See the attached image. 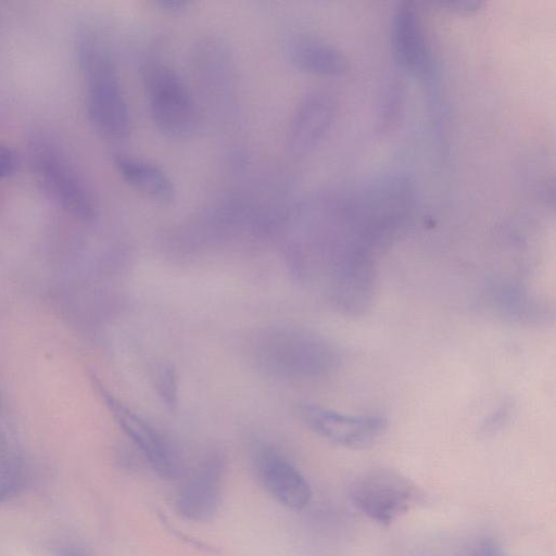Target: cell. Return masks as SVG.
Listing matches in <instances>:
<instances>
[{
	"label": "cell",
	"mask_w": 556,
	"mask_h": 556,
	"mask_svg": "<svg viewBox=\"0 0 556 556\" xmlns=\"http://www.w3.org/2000/svg\"><path fill=\"white\" fill-rule=\"evenodd\" d=\"M416 497V485L401 472L388 468L363 472L350 486L355 507L380 525H390L406 514Z\"/></svg>",
	"instance_id": "3957f363"
},
{
	"label": "cell",
	"mask_w": 556,
	"mask_h": 556,
	"mask_svg": "<svg viewBox=\"0 0 556 556\" xmlns=\"http://www.w3.org/2000/svg\"><path fill=\"white\" fill-rule=\"evenodd\" d=\"M293 65L306 73L336 76L345 72L346 58L334 47L312 39L296 41L290 50Z\"/></svg>",
	"instance_id": "7c38bea8"
},
{
	"label": "cell",
	"mask_w": 556,
	"mask_h": 556,
	"mask_svg": "<svg viewBox=\"0 0 556 556\" xmlns=\"http://www.w3.org/2000/svg\"><path fill=\"white\" fill-rule=\"evenodd\" d=\"M253 464L260 483L280 505L296 511L308 506L311 485L283 454L264 445L256 450Z\"/></svg>",
	"instance_id": "8992f818"
},
{
	"label": "cell",
	"mask_w": 556,
	"mask_h": 556,
	"mask_svg": "<svg viewBox=\"0 0 556 556\" xmlns=\"http://www.w3.org/2000/svg\"><path fill=\"white\" fill-rule=\"evenodd\" d=\"M299 417L319 437L345 446L366 447L384 432L388 426L381 416L344 415L313 404H301Z\"/></svg>",
	"instance_id": "277c9868"
},
{
	"label": "cell",
	"mask_w": 556,
	"mask_h": 556,
	"mask_svg": "<svg viewBox=\"0 0 556 556\" xmlns=\"http://www.w3.org/2000/svg\"><path fill=\"white\" fill-rule=\"evenodd\" d=\"M16 165L14 152L7 146L0 143V178L11 174Z\"/></svg>",
	"instance_id": "9a60e30c"
},
{
	"label": "cell",
	"mask_w": 556,
	"mask_h": 556,
	"mask_svg": "<svg viewBox=\"0 0 556 556\" xmlns=\"http://www.w3.org/2000/svg\"><path fill=\"white\" fill-rule=\"evenodd\" d=\"M62 556H86L83 553L76 551V549H65L62 553Z\"/></svg>",
	"instance_id": "d6986e66"
},
{
	"label": "cell",
	"mask_w": 556,
	"mask_h": 556,
	"mask_svg": "<svg viewBox=\"0 0 556 556\" xmlns=\"http://www.w3.org/2000/svg\"><path fill=\"white\" fill-rule=\"evenodd\" d=\"M108 402L122 429L155 473L164 479L180 477L182 465L173 445L153 426L118 400L108 395Z\"/></svg>",
	"instance_id": "52a82bcc"
},
{
	"label": "cell",
	"mask_w": 556,
	"mask_h": 556,
	"mask_svg": "<svg viewBox=\"0 0 556 556\" xmlns=\"http://www.w3.org/2000/svg\"><path fill=\"white\" fill-rule=\"evenodd\" d=\"M223 476V457L218 453L205 456L179 488L176 511L193 522L212 520L222 504Z\"/></svg>",
	"instance_id": "5b68a950"
},
{
	"label": "cell",
	"mask_w": 556,
	"mask_h": 556,
	"mask_svg": "<svg viewBox=\"0 0 556 556\" xmlns=\"http://www.w3.org/2000/svg\"><path fill=\"white\" fill-rule=\"evenodd\" d=\"M188 1L186 0H159L157 4L167 10H180L188 5Z\"/></svg>",
	"instance_id": "ac0fdd59"
},
{
	"label": "cell",
	"mask_w": 556,
	"mask_h": 556,
	"mask_svg": "<svg viewBox=\"0 0 556 556\" xmlns=\"http://www.w3.org/2000/svg\"><path fill=\"white\" fill-rule=\"evenodd\" d=\"M25 485V472L18 460L4 456L0 459V503L16 495Z\"/></svg>",
	"instance_id": "4fadbf2b"
},
{
	"label": "cell",
	"mask_w": 556,
	"mask_h": 556,
	"mask_svg": "<svg viewBox=\"0 0 556 556\" xmlns=\"http://www.w3.org/2000/svg\"><path fill=\"white\" fill-rule=\"evenodd\" d=\"M114 163L123 179L141 195L161 204L174 199V185L160 166L123 154H116Z\"/></svg>",
	"instance_id": "30bf717a"
},
{
	"label": "cell",
	"mask_w": 556,
	"mask_h": 556,
	"mask_svg": "<svg viewBox=\"0 0 556 556\" xmlns=\"http://www.w3.org/2000/svg\"><path fill=\"white\" fill-rule=\"evenodd\" d=\"M153 384L156 393L165 405L174 408L177 405V376L169 363H161L153 370Z\"/></svg>",
	"instance_id": "5bb4252c"
},
{
	"label": "cell",
	"mask_w": 556,
	"mask_h": 556,
	"mask_svg": "<svg viewBox=\"0 0 556 556\" xmlns=\"http://www.w3.org/2000/svg\"><path fill=\"white\" fill-rule=\"evenodd\" d=\"M142 81L156 128L170 139L189 137L197 126L198 111L178 73L165 63L150 61L142 67Z\"/></svg>",
	"instance_id": "6da1fadb"
},
{
	"label": "cell",
	"mask_w": 556,
	"mask_h": 556,
	"mask_svg": "<svg viewBox=\"0 0 556 556\" xmlns=\"http://www.w3.org/2000/svg\"><path fill=\"white\" fill-rule=\"evenodd\" d=\"M36 164L43 185L62 206L84 218L94 215L96 203L90 191L60 155L42 150L36 157Z\"/></svg>",
	"instance_id": "9c48e42d"
},
{
	"label": "cell",
	"mask_w": 556,
	"mask_h": 556,
	"mask_svg": "<svg viewBox=\"0 0 556 556\" xmlns=\"http://www.w3.org/2000/svg\"><path fill=\"white\" fill-rule=\"evenodd\" d=\"M479 1H455V2H441L439 5L450 12L455 13H471L478 11L482 7Z\"/></svg>",
	"instance_id": "2e32d148"
},
{
	"label": "cell",
	"mask_w": 556,
	"mask_h": 556,
	"mask_svg": "<svg viewBox=\"0 0 556 556\" xmlns=\"http://www.w3.org/2000/svg\"><path fill=\"white\" fill-rule=\"evenodd\" d=\"M88 112L96 128L105 137L122 139L130 131V115L111 58L91 46L84 52Z\"/></svg>",
	"instance_id": "7a4b0ae2"
},
{
	"label": "cell",
	"mask_w": 556,
	"mask_h": 556,
	"mask_svg": "<svg viewBox=\"0 0 556 556\" xmlns=\"http://www.w3.org/2000/svg\"><path fill=\"white\" fill-rule=\"evenodd\" d=\"M393 45L397 61L409 70L425 67L427 46L416 9L410 3H402L395 12L393 23Z\"/></svg>",
	"instance_id": "8fae6325"
},
{
	"label": "cell",
	"mask_w": 556,
	"mask_h": 556,
	"mask_svg": "<svg viewBox=\"0 0 556 556\" xmlns=\"http://www.w3.org/2000/svg\"><path fill=\"white\" fill-rule=\"evenodd\" d=\"M472 556H506L502 547L493 540H483L475 547Z\"/></svg>",
	"instance_id": "e0dca14e"
},
{
	"label": "cell",
	"mask_w": 556,
	"mask_h": 556,
	"mask_svg": "<svg viewBox=\"0 0 556 556\" xmlns=\"http://www.w3.org/2000/svg\"><path fill=\"white\" fill-rule=\"evenodd\" d=\"M333 96L323 89L308 92L291 117L287 146L291 154L303 156L316 148L329 131L336 115Z\"/></svg>",
	"instance_id": "ba28073f"
}]
</instances>
